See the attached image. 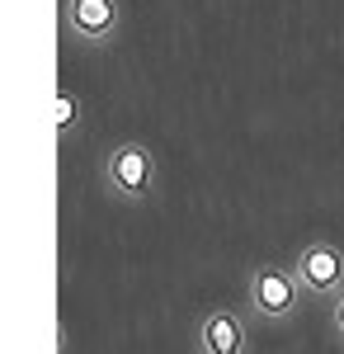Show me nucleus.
<instances>
[{
  "instance_id": "7",
  "label": "nucleus",
  "mask_w": 344,
  "mask_h": 354,
  "mask_svg": "<svg viewBox=\"0 0 344 354\" xmlns=\"http://www.w3.org/2000/svg\"><path fill=\"white\" fill-rule=\"evenodd\" d=\"M330 326L340 330V340H344V293L335 298V307H330Z\"/></svg>"
},
{
  "instance_id": "4",
  "label": "nucleus",
  "mask_w": 344,
  "mask_h": 354,
  "mask_svg": "<svg viewBox=\"0 0 344 354\" xmlns=\"http://www.w3.org/2000/svg\"><path fill=\"white\" fill-rule=\"evenodd\" d=\"M292 270L312 298H340L344 293V250L335 241H307Z\"/></svg>"
},
{
  "instance_id": "2",
  "label": "nucleus",
  "mask_w": 344,
  "mask_h": 354,
  "mask_svg": "<svg viewBox=\"0 0 344 354\" xmlns=\"http://www.w3.org/2000/svg\"><path fill=\"white\" fill-rule=\"evenodd\" d=\"M250 307L265 317V322H288L292 312L302 307V279L288 265H255L250 270Z\"/></svg>"
},
{
  "instance_id": "3",
  "label": "nucleus",
  "mask_w": 344,
  "mask_h": 354,
  "mask_svg": "<svg viewBox=\"0 0 344 354\" xmlns=\"http://www.w3.org/2000/svg\"><path fill=\"white\" fill-rule=\"evenodd\" d=\"M61 24L85 48H104L123 24V5L118 0H61Z\"/></svg>"
},
{
  "instance_id": "5",
  "label": "nucleus",
  "mask_w": 344,
  "mask_h": 354,
  "mask_svg": "<svg viewBox=\"0 0 344 354\" xmlns=\"http://www.w3.org/2000/svg\"><path fill=\"white\" fill-rule=\"evenodd\" d=\"M203 354H245V322H240L231 307H212L198 326Z\"/></svg>"
},
{
  "instance_id": "6",
  "label": "nucleus",
  "mask_w": 344,
  "mask_h": 354,
  "mask_svg": "<svg viewBox=\"0 0 344 354\" xmlns=\"http://www.w3.org/2000/svg\"><path fill=\"white\" fill-rule=\"evenodd\" d=\"M52 113H57V137L66 142V137H71V128L80 123V100L71 95V90H66V85L57 90V104H52Z\"/></svg>"
},
{
  "instance_id": "1",
  "label": "nucleus",
  "mask_w": 344,
  "mask_h": 354,
  "mask_svg": "<svg viewBox=\"0 0 344 354\" xmlns=\"http://www.w3.org/2000/svg\"><path fill=\"white\" fill-rule=\"evenodd\" d=\"M156 156H151V147L146 142H118L113 151L104 156V185L123 203H142L146 194L156 189Z\"/></svg>"
}]
</instances>
